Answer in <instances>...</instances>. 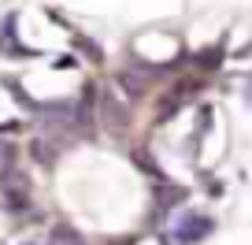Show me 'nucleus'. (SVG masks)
Here are the masks:
<instances>
[{
  "label": "nucleus",
  "instance_id": "obj_2",
  "mask_svg": "<svg viewBox=\"0 0 252 245\" xmlns=\"http://www.w3.org/2000/svg\"><path fill=\"white\" fill-rule=\"evenodd\" d=\"M96 119H100L104 127L111 130V134H123V130L134 127V111H130V101H119L115 89H104L100 93V108H96Z\"/></svg>",
  "mask_w": 252,
  "mask_h": 245
},
{
  "label": "nucleus",
  "instance_id": "obj_10",
  "mask_svg": "<svg viewBox=\"0 0 252 245\" xmlns=\"http://www.w3.org/2000/svg\"><path fill=\"white\" fill-rule=\"evenodd\" d=\"M11 167H19V145L0 141V171H11Z\"/></svg>",
  "mask_w": 252,
  "mask_h": 245
},
{
  "label": "nucleus",
  "instance_id": "obj_1",
  "mask_svg": "<svg viewBox=\"0 0 252 245\" xmlns=\"http://www.w3.org/2000/svg\"><path fill=\"white\" fill-rule=\"evenodd\" d=\"M215 215L200 212V208H178L174 212V219L167 223V230H159V238H163L167 245H200L204 238L215 234Z\"/></svg>",
  "mask_w": 252,
  "mask_h": 245
},
{
  "label": "nucleus",
  "instance_id": "obj_8",
  "mask_svg": "<svg viewBox=\"0 0 252 245\" xmlns=\"http://www.w3.org/2000/svg\"><path fill=\"white\" fill-rule=\"evenodd\" d=\"M212 127H215V104H200V108H197V123H193V134H189V138H193V141H204V138L208 134H212Z\"/></svg>",
  "mask_w": 252,
  "mask_h": 245
},
{
  "label": "nucleus",
  "instance_id": "obj_6",
  "mask_svg": "<svg viewBox=\"0 0 252 245\" xmlns=\"http://www.w3.org/2000/svg\"><path fill=\"white\" fill-rule=\"evenodd\" d=\"M130 156H134V167H137V171H141V175H149V182H167V171L156 164L152 149H145V145H141V149H134Z\"/></svg>",
  "mask_w": 252,
  "mask_h": 245
},
{
  "label": "nucleus",
  "instance_id": "obj_4",
  "mask_svg": "<svg viewBox=\"0 0 252 245\" xmlns=\"http://www.w3.org/2000/svg\"><path fill=\"white\" fill-rule=\"evenodd\" d=\"M222 64H226V45L222 41H215V45H208V48H197V52L189 56V71H197V74H215V71H222Z\"/></svg>",
  "mask_w": 252,
  "mask_h": 245
},
{
  "label": "nucleus",
  "instance_id": "obj_9",
  "mask_svg": "<svg viewBox=\"0 0 252 245\" xmlns=\"http://www.w3.org/2000/svg\"><path fill=\"white\" fill-rule=\"evenodd\" d=\"M48 242H52V245H89L86 238H82V230L71 227V223H52V230H48Z\"/></svg>",
  "mask_w": 252,
  "mask_h": 245
},
{
  "label": "nucleus",
  "instance_id": "obj_12",
  "mask_svg": "<svg viewBox=\"0 0 252 245\" xmlns=\"http://www.w3.org/2000/svg\"><path fill=\"white\" fill-rule=\"evenodd\" d=\"M19 130H26V119H11V123H4L0 134H19Z\"/></svg>",
  "mask_w": 252,
  "mask_h": 245
},
{
  "label": "nucleus",
  "instance_id": "obj_13",
  "mask_svg": "<svg viewBox=\"0 0 252 245\" xmlns=\"http://www.w3.org/2000/svg\"><path fill=\"white\" fill-rule=\"evenodd\" d=\"M137 242H141L137 234H126V238H119V242H104V245H137Z\"/></svg>",
  "mask_w": 252,
  "mask_h": 245
},
{
  "label": "nucleus",
  "instance_id": "obj_15",
  "mask_svg": "<svg viewBox=\"0 0 252 245\" xmlns=\"http://www.w3.org/2000/svg\"><path fill=\"white\" fill-rule=\"evenodd\" d=\"M23 245H52V242H23Z\"/></svg>",
  "mask_w": 252,
  "mask_h": 245
},
{
  "label": "nucleus",
  "instance_id": "obj_14",
  "mask_svg": "<svg viewBox=\"0 0 252 245\" xmlns=\"http://www.w3.org/2000/svg\"><path fill=\"white\" fill-rule=\"evenodd\" d=\"M245 101H249V104H252V86H245Z\"/></svg>",
  "mask_w": 252,
  "mask_h": 245
},
{
  "label": "nucleus",
  "instance_id": "obj_11",
  "mask_svg": "<svg viewBox=\"0 0 252 245\" xmlns=\"http://www.w3.org/2000/svg\"><path fill=\"white\" fill-rule=\"evenodd\" d=\"M82 60L78 52H63V56H52V71H78Z\"/></svg>",
  "mask_w": 252,
  "mask_h": 245
},
{
  "label": "nucleus",
  "instance_id": "obj_7",
  "mask_svg": "<svg viewBox=\"0 0 252 245\" xmlns=\"http://www.w3.org/2000/svg\"><path fill=\"white\" fill-rule=\"evenodd\" d=\"M71 37H74V52H78V56H86L89 64H96V67H100V64H108L104 48L96 45V41L89 37V34H82V30H78V34H71Z\"/></svg>",
  "mask_w": 252,
  "mask_h": 245
},
{
  "label": "nucleus",
  "instance_id": "obj_16",
  "mask_svg": "<svg viewBox=\"0 0 252 245\" xmlns=\"http://www.w3.org/2000/svg\"><path fill=\"white\" fill-rule=\"evenodd\" d=\"M163 245H167V242H163Z\"/></svg>",
  "mask_w": 252,
  "mask_h": 245
},
{
  "label": "nucleus",
  "instance_id": "obj_5",
  "mask_svg": "<svg viewBox=\"0 0 252 245\" xmlns=\"http://www.w3.org/2000/svg\"><path fill=\"white\" fill-rule=\"evenodd\" d=\"M0 208H4L8 215H30V212H33L30 186H11V190H0Z\"/></svg>",
  "mask_w": 252,
  "mask_h": 245
},
{
  "label": "nucleus",
  "instance_id": "obj_3",
  "mask_svg": "<svg viewBox=\"0 0 252 245\" xmlns=\"http://www.w3.org/2000/svg\"><path fill=\"white\" fill-rule=\"evenodd\" d=\"M115 86L123 89V97H126L130 104H141L145 97H149V78H145L141 71H134L130 64H123V67L115 71Z\"/></svg>",
  "mask_w": 252,
  "mask_h": 245
}]
</instances>
